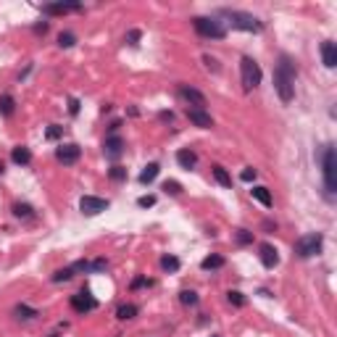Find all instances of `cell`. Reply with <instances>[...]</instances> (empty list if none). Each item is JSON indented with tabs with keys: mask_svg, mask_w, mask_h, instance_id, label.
Masks as SVG:
<instances>
[{
	"mask_svg": "<svg viewBox=\"0 0 337 337\" xmlns=\"http://www.w3.org/2000/svg\"><path fill=\"white\" fill-rule=\"evenodd\" d=\"M179 301H182V306H198V293H192V290H182L179 293Z\"/></svg>",
	"mask_w": 337,
	"mask_h": 337,
	"instance_id": "4316f807",
	"label": "cell"
},
{
	"mask_svg": "<svg viewBox=\"0 0 337 337\" xmlns=\"http://www.w3.org/2000/svg\"><path fill=\"white\" fill-rule=\"evenodd\" d=\"M211 337H221V335H211Z\"/></svg>",
	"mask_w": 337,
	"mask_h": 337,
	"instance_id": "bcb514c9",
	"label": "cell"
},
{
	"mask_svg": "<svg viewBox=\"0 0 337 337\" xmlns=\"http://www.w3.org/2000/svg\"><path fill=\"white\" fill-rule=\"evenodd\" d=\"M235 240H237V245H250V242H253V232L237 229V232H235Z\"/></svg>",
	"mask_w": 337,
	"mask_h": 337,
	"instance_id": "f546056e",
	"label": "cell"
},
{
	"mask_svg": "<svg viewBox=\"0 0 337 337\" xmlns=\"http://www.w3.org/2000/svg\"><path fill=\"white\" fill-rule=\"evenodd\" d=\"M145 285H151V279H145V277H137L135 282H132V290H140V287H145Z\"/></svg>",
	"mask_w": 337,
	"mask_h": 337,
	"instance_id": "b9f144b4",
	"label": "cell"
},
{
	"mask_svg": "<svg viewBox=\"0 0 337 337\" xmlns=\"http://www.w3.org/2000/svg\"><path fill=\"white\" fill-rule=\"evenodd\" d=\"M71 11H82V5L79 3H48V5H42L45 16H66Z\"/></svg>",
	"mask_w": 337,
	"mask_h": 337,
	"instance_id": "7c38bea8",
	"label": "cell"
},
{
	"mask_svg": "<svg viewBox=\"0 0 337 337\" xmlns=\"http://www.w3.org/2000/svg\"><path fill=\"white\" fill-rule=\"evenodd\" d=\"M103 153H106L108 161H116V158H121V153H124V140H121L119 135H108L106 143H103Z\"/></svg>",
	"mask_w": 337,
	"mask_h": 337,
	"instance_id": "30bf717a",
	"label": "cell"
},
{
	"mask_svg": "<svg viewBox=\"0 0 337 337\" xmlns=\"http://www.w3.org/2000/svg\"><path fill=\"white\" fill-rule=\"evenodd\" d=\"M227 301H229L232 306L242 308V306H245V295H242L240 290H229V293H227Z\"/></svg>",
	"mask_w": 337,
	"mask_h": 337,
	"instance_id": "83f0119b",
	"label": "cell"
},
{
	"mask_svg": "<svg viewBox=\"0 0 337 337\" xmlns=\"http://www.w3.org/2000/svg\"><path fill=\"white\" fill-rule=\"evenodd\" d=\"M13 314H16V319H24V322H29V319H34V316H40V311L37 308H29V306H16L13 308Z\"/></svg>",
	"mask_w": 337,
	"mask_h": 337,
	"instance_id": "7402d4cb",
	"label": "cell"
},
{
	"mask_svg": "<svg viewBox=\"0 0 337 337\" xmlns=\"http://www.w3.org/2000/svg\"><path fill=\"white\" fill-rule=\"evenodd\" d=\"M74 42H77V37H74L71 32H61L58 34V45H61V48H71Z\"/></svg>",
	"mask_w": 337,
	"mask_h": 337,
	"instance_id": "d6a6232c",
	"label": "cell"
},
{
	"mask_svg": "<svg viewBox=\"0 0 337 337\" xmlns=\"http://www.w3.org/2000/svg\"><path fill=\"white\" fill-rule=\"evenodd\" d=\"M322 171H324V187H327V192L335 195L337 192V156H335V148H324Z\"/></svg>",
	"mask_w": 337,
	"mask_h": 337,
	"instance_id": "8992f818",
	"label": "cell"
},
{
	"mask_svg": "<svg viewBox=\"0 0 337 337\" xmlns=\"http://www.w3.org/2000/svg\"><path fill=\"white\" fill-rule=\"evenodd\" d=\"M140 37H143V32H140V29H129L127 37H124V42H127V45H137Z\"/></svg>",
	"mask_w": 337,
	"mask_h": 337,
	"instance_id": "836d02e7",
	"label": "cell"
},
{
	"mask_svg": "<svg viewBox=\"0 0 337 337\" xmlns=\"http://www.w3.org/2000/svg\"><path fill=\"white\" fill-rule=\"evenodd\" d=\"M322 245H324V237L319 235V232H308V235L295 240L293 250H295L298 258H314L316 253H322Z\"/></svg>",
	"mask_w": 337,
	"mask_h": 337,
	"instance_id": "7a4b0ae2",
	"label": "cell"
},
{
	"mask_svg": "<svg viewBox=\"0 0 337 337\" xmlns=\"http://www.w3.org/2000/svg\"><path fill=\"white\" fill-rule=\"evenodd\" d=\"M250 195H253V198H256L261 205H266V208H271V203H274V200H271V192H269V187H264V184H256V187H253V190H250Z\"/></svg>",
	"mask_w": 337,
	"mask_h": 337,
	"instance_id": "e0dca14e",
	"label": "cell"
},
{
	"mask_svg": "<svg viewBox=\"0 0 337 337\" xmlns=\"http://www.w3.org/2000/svg\"><path fill=\"white\" fill-rule=\"evenodd\" d=\"M258 258H261V264H264L266 269H274L279 264V253L274 245H269V242H264V245L258 248Z\"/></svg>",
	"mask_w": 337,
	"mask_h": 337,
	"instance_id": "5bb4252c",
	"label": "cell"
},
{
	"mask_svg": "<svg viewBox=\"0 0 337 337\" xmlns=\"http://www.w3.org/2000/svg\"><path fill=\"white\" fill-rule=\"evenodd\" d=\"M13 216H18V219H29V216H34V208L29 203H13Z\"/></svg>",
	"mask_w": 337,
	"mask_h": 337,
	"instance_id": "d4e9b609",
	"label": "cell"
},
{
	"mask_svg": "<svg viewBox=\"0 0 337 337\" xmlns=\"http://www.w3.org/2000/svg\"><path fill=\"white\" fill-rule=\"evenodd\" d=\"M79 156H82V148L77 143H66V145H61L58 151H55V158L63 164V166H71V164H77L79 161Z\"/></svg>",
	"mask_w": 337,
	"mask_h": 337,
	"instance_id": "9c48e42d",
	"label": "cell"
},
{
	"mask_svg": "<svg viewBox=\"0 0 337 337\" xmlns=\"http://www.w3.org/2000/svg\"><path fill=\"white\" fill-rule=\"evenodd\" d=\"M16 111V100L11 95H0V116H11Z\"/></svg>",
	"mask_w": 337,
	"mask_h": 337,
	"instance_id": "cb8c5ba5",
	"label": "cell"
},
{
	"mask_svg": "<svg viewBox=\"0 0 337 337\" xmlns=\"http://www.w3.org/2000/svg\"><path fill=\"white\" fill-rule=\"evenodd\" d=\"M69 114H71V116H77V114H79V100H77V98H71V100H69Z\"/></svg>",
	"mask_w": 337,
	"mask_h": 337,
	"instance_id": "60d3db41",
	"label": "cell"
},
{
	"mask_svg": "<svg viewBox=\"0 0 337 337\" xmlns=\"http://www.w3.org/2000/svg\"><path fill=\"white\" fill-rule=\"evenodd\" d=\"M176 164H179L182 168H195V164H198V156H195L192 151H187V148H182V151L176 153Z\"/></svg>",
	"mask_w": 337,
	"mask_h": 337,
	"instance_id": "ac0fdd59",
	"label": "cell"
},
{
	"mask_svg": "<svg viewBox=\"0 0 337 337\" xmlns=\"http://www.w3.org/2000/svg\"><path fill=\"white\" fill-rule=\"evenodd\" d=\"M158 171H161V166H158V164H148L143 171H140V184H151L158 176Z\"/></svg>",
	"mask_w": 337,
	"mask_h": 337,
	"instance_id": "ffe728a7",
	"label": "cell"
},
{
	"mask_svg": "<svg viewBox=\"0 0 337 337\" xmlns=\"http://www.w3.org/2000/svg\"><path fill=\"white\" fill-rule=\"evenodd\" d=\"M137 311H140V308L135 303H124V306L116 308V319L119 322H129V319H135V316H137Z\"/></svg>",
	"mask_w": 337,
	"mask_h": 337,
	"instance_id": "d6986e66",
	"label": "cell"
},
{
	"mask_svg": "<svg viewBox=\"0 0 337 337\" xmlns=\"http://www.w3.org/2000/svg\"><path fill=\"white\" fill-rule=\"evenodd\" d=\"M179 98L187 100L192 108H203V111H205V95H203L200 90L190 87V84H182V87H179Z\"/></svg>",
	"mask_w": 337,
	"mask_h": 337,
	"instance_id": "8fae6325",
	"label": "cell"
},
{
	"mask_svg": "<svg viewBox=\"0 0 337 337\" xmlns=\"http://www.w3.org/2000/svg\"><path fill=\"white\" fill-rule=\"evenodd\" d=\"M137 205L140 208H151V205H156V195H143V198H137Z\"/></svg>",
	"mask_w": 337,
	"mask_h": 337,
	"instance_id": "d590c367",
	"label": "cell"
},
{
	"mask_svg": "<svg viewBox=\"0 0 337 337\" xmlns=\"http://www.w3.org/2000/svg\"><path fill=\"white\" fill-rule=\"evenodd\" d=\"M164 192H166V195H179V192H182V184L174 182V179H166V182H164Z\"/></svg>",
	"mask_w": 337,
	"mask_h": 337,
	"instance_id": "1f68e13d",
	"label": "cell"
},
{
	"mask_svg": "<svg viewBox=\"0 0 337 337\" xmlns=\"http://www.w3.org/2000/svg\"><path fill=\"white\" fill-rule=\"evenodd\" d=\"M3 171H5V164H3V161H0V174H3Z\"/></svg>",
	"mask_w": 337,
	"mask_h": 337,
	"instance_id": "f6af8a7d",
	"label": "cell"
},
{
	"mask_svg": "<svg viewBox=\"0 0 337 337\" xmlns=\"http://www.w3.org/2000/svg\"><path fill=\"white\" fill-rule=\"evenodd\" d=\"M11 158H13L16 166H26V164H32V151H29V148H24V145H18V148L11 151Z\"/></svg>",
	"mask_w": 337,
	"mask_h": 337,
	"instance_id": "2e32d148",
	"label": "cell"
},
{
	"mask_svg": "<svg viewBox=\"0 0 337 337\" xmlns=\"http://www.w3.org/2000/svg\"><path fill=\"white\" fill-rule=\"evenodd\" d=\"M240 77H242V90L245 92L256 90L261 84V66L250 58V55H242L240 58Z\"/></svg>",
	"mask_w": 337,
	"mask_h": 337,
	"instance_id": "277c9868",
	"label": "cell"
},
{
	"mask_svg": "<svg viewBox=\"0 0 337 337\" xmlns=\"http://www.w3.org/2000/svg\"><path fill=\"white\" fill-rule=\"evenodd\" d=\"M322 61H324L327 69H335L337 66V48H335L332 40H324L322 42Z\"/></svg>",
	"mask_w": 337,
	"mask_h": 337,
	"instance_id": "9a60e30c",
	"label": "cell"
},
{
	"mask_svg": "<svg viewBox=\"0 0 337 337\" xmlns=\"http://www.w3.org/2000/svg\"><path fill=\"white\" fill-rule=\"evenodd\" d=\"M108 176H111L114 182H124V179H127V168H124V166H111V168H108Z\"/></svg>",
	"mask_w": 337,
	"mask_h": 337,
	"instance_id": "f1b7e54d",
	"label": "cell"
},
{
	"mask_svg": "<svg viewBox=\"0 0 337 337\" xmlns=\"http://www.w3.org/2000/svg\"><path fill=\"white\" fill-rule=\"evenodd\" d=\"M203 63H205V66H208L211 71H219V61L213 58V55H203Z\"/></svg>",
	"mask_w": 337,
	"mask_h": 337,
	"instance_id": "ab89813d",
	"label": "cell"
},
{
	"mask_svg": "<svg viewBox=\"0 0 337 337\" xmlns=\"http://www.w3.org/2000/svg\"><path fill=\"white\" fill-rule=\"evenodd\" d=\"M221 266H224V256H216V253H213V256H205L200 261L203 271H213V269H221Z\"/></svg>",
	"mask_w": 337,
	"mask_h": 337,
	"instance_id": "44dd1931",
	"label": "cell"
},
{
	"mask_svg": "<svg viewBox=\"0 0 337 337\" xmlns=\"http://www.w3.org/2000/svg\"><path fill=\"white\" fill-rule=\"evenodd\" d=\"M71 271L74 274H79V271H92L90 261H77V264H71Z\"/></svg>",
	"mask_w": 337,
	"mask_h": 337,
	"instance_id": "8d00e7d4",
	"label": "cell"
},
{
	"mask_svg": "<svg viewBox=\"0 0 337 337\" xmlns=\"http://www.w3.org/2000/svg\"><path fill=\"white\" fill-rule=\"evenodd\" d=\"M161 121H174V114H171V111H164V114H161Z\"/></svg>",
	"mask_w": 337,
	"mask_h": 337,
	"instance_id": "ee69618b",
	"label": "cell"
},
{
	"mask_svg": "<svg viewBox=\"0 0 337 337\" xmlns=\"http://www.w3.org/2000/svg\"><path fill=\"white\" fill-rule=\"evenodd\" d=\"M274 90L282 103H290L295 98V66L287 55L279 58L277 69H274Z\"/></svg>",
	"mask_w": 337,
	"mask_h": 337,
	"instance_id": "6da1fadb",
	"label": "cell"
},
{
	"mask_svg": "<svg viewBox=\"0 0 337 337\" xmlns=\"http://www.w3.org/2000/svg\"><path fill=\"white\" fill-rule=\"evenodd\" d=\"M187 119H190L195 127H200V129H211L213 127L211 114H208V111H203V108H187Z\"/></svg>",
	"mask_w": 337,
	"mask_h": 337,
	"instance_id": "4fadbf2b",
	"label": "cell"
},
{
	"mask_svg": "<svg viewBox=\"0 0 337 337\" xmlns=\"http://www.w3.org/2000/svg\"><path fill=\"white\" fill-rule=\"evenodd\" d=\"M61 135H63V129H61V127H55V124H53V127H48V132H45V137H48V140H58Z\"/></svg>",
	"mask_w": 337,
	"mask_h": 337,
	"instance_id": "74e56055",
	"label": "cell"
},
{
	"mask_svg": "<svg viewBox=\"0 0 337 337\" xmlns=\"http://www.w3.org/2000/svg\"><path fill=\"white\" fill-rule=\"evenodd\" d=\"M108 200L106 198H95V195H84V198L79 200V208H82V213L84 216H98L100 211H106L108 208Z\"/></svg>",
	"mask_w": 337,
	"mask_h": 337,
	"instance_id": "52a82bcc",
	"label": "cell"
},
{
	"mask_svg": "<svg viewBox=\"0 0 337 337\" xmlns=\"http://www.w3.org/2000/svg\"><path fill=\"white\" fill-rule=\"evenodd\" d=\"M179 258H176V256H164L161 258V269L164 271H179Z\"/></svg>",
	"mask_w": 337,
	"mask_h": 337,
	"instance_id": "484cf974",
	"label": "cell"
},
{
	"mask_svg": "<svg viewBox=\"0 0 337 337\" xmlns=\"http://www.w3.org/2000/svg\"><path fill=\"white\" fill-rule=\"evenodd\" d=\"M71 308L77 314H90V311H95V308H98V301L92 298L90 290H82V293H77L71 298Z\"/></svg>",
	"mask_w": 337,
	"mask_h": 337,
	"instance_id": "ba28073f",
	"label": "cell"
},
{
	"mask_svg": "<svg viewBox=\"0 0 337 337\" xmlns=\"http://www.w3.org/2000/svg\"><path fill=\"white\" fill-rule=\"evenodd\" d=\"M74 277V271H71V266H66V269H58L53 274V282H69V279Z\"/></svg>",
	"mask_w": 337,
	"mask_h": 337,
	"instance_id": "4dcf8cb0",
	"label": "cell"
},
{
	"mask_svg": "<svg viewBox=\"0 0 337 337\" xmlns=\"http://www.w3.org/2000/svg\"><path fill=\"white\" fill-rule=\"evenodd\" d=\"M90 266H92V271H106V269H108V261H106V258H95Z\"/></svg>",
	"mask_w": 337,
	"mask_h": 337,
	"instance_id": "f35d334b",
	"label": "cell"
},
{
	"mask_svg": "<svg viewBox=\"0 0 337 337\" xmlns=\"http://www.w3.org/2000/svg\"><path fill=\"white\" fill-rule=\"evenodd\" d=\"M221 16H227L232 21V26H235V29H242V32H261L264 29V24H261L253 13H245V11H229V8H224Z\"/></svg>",
	"mask_w": 337,
	"mask_h": 337,
	"instance_id": "5b68a950",
	"label": "cell"
},
{
	"mask_svg": "<svg viewBox=\"0 0 337 337\" xmlns=\"http://www.w3.org/2000/svg\"><path fill=\"white\" fill-rule=\"evenodd\" d=\"M213 179H216L221 187H232V176H229V171H227V168H224V166H213Z\"/></svg>",
	"mask_w": 337,
	"mask_h": 337,
	"instance_id": "603a6c76",
	"label": "cell"
},
{
	"mask_svg": "<svg viewBox=\"0 0 337 337\" xmlns=\"http://www.w3.org/2000/svg\"><path fill=\"white\" fill-rule=\"evenodd\" d=\"M34 32H37V34H45V32H48V21L37 24V26H34Z\"/></svg>",
	"mask_w": 337,
	"mask_h": 337,
	"instance_id": "7bdbcfd3",
	"label": "cell"
},
{
	"mask_svg": "<svg viewBox=\"0 0 337 337\" xmlns=\"http://www.w3.org/2000/svg\"><path fill=\"white\" fill-rule=\"evenodd\" d=\"M256 176H258V171H256V168H253V166H248V168H242L240 179H242V182H253V179H256Z\"/></svg>",
	"mask_w": 337,
	"mask_h": 337,
	"instance_id": "e575fe53",
	"label": "cell"
},
{
	"mask_svg": "<svg viewBox=\"0 0 337 337\" xmlns=\"http://www.w3.org/2000/svg\"><path fill=\"white\" fill-rule=\"evenodd\" d=\"M192 26H195V32H198L200 37H211V40H224V37H227L224 24L216 21V18H211V16H195Z\"/></svg>",
	"mask_w": 337,
	"mask_h": 337,
	"instance_id": "3957f363",
	"label": "cell"
}]
</instances>
